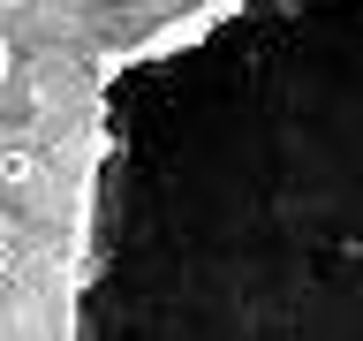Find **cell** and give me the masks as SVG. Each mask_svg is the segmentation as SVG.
Segmentation results:
<instances>
[{"instance_id":"7a4b0ae2","label":"cell","mask_w":363,"mask_h":341,"mask_svg":"<svg viewBox=\"0 0 363 341\" xmlns=\"http://www.w3.org/2000/svg\"><path fill=\"white\" fill-rule=\"evenodd\" d=\"M8 68H16V53H8V31H0V84H8Z\"/></svg>"},{"instance_id":"6da1fadb","label":"cell","mask_w":363,"mask_h":341,"mask_svg":"<svg viewBox=\"0 0 363 341\" xmlns=\"http://www.w3.org/2000/svg\"><path fill=\"white\" fill-rule=\"evenodd\" d=\"M68 334L363 341V0H204L99 76Z\"/></svg>"}]
</instances>
